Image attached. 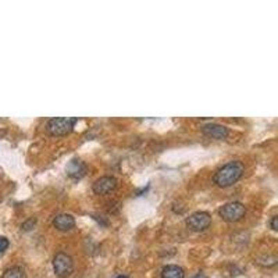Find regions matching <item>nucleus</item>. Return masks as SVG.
I'll list each match as a JSON object with an SVG mask.
<instances>
[{
	"label": "nucleus",
	"instance_id": "9b49d317",
	"mask_svg": "<svg viewBox=\"0 0 278 278\" xmlns=\"http://www.w3.org/2000/svg\"><path fill=\"white\" fill-rule=\"evenodd\" d=\"M0 278H27V273L22 267L14 266V267H10V269L6 270Z\"/></svg>",
	"mask_w": 278,
	"mask_h": 278
},
{
	"label": "nucleus",
	"instance_id": "1a4fd4ad",
	"mask_svg": "<svg viewBox=\"0 0 278 278\" xmlns=\"http://www.w3.org/2000/svg\"><path fill=\"white\" fill-rule=\"evenodd\" d=\"M53 225H55V228L58 231H70L75 227V219H74L71 214L61 213V214H57V216L55 217Z\"/></svg>",
	"mask_w": 278,
	"mask_h": 278
},
{
	"label": "nucleus",
	"instance_id": "4468645a",
	"mask_svg": "<svg viewBox=\"0 0 278 278\" xmlns=\"http://www.w3.org/2000/svg\"><path fill=\"white\" fill-rule=\"evenodd\" d=\"M277 216H273V219L270 221V227H271V230L273 231H277L278 227H277Z\"/></svg>",
	"mask_w": 278,
	"mask_h": 278
},
{
	"label": "nucleus",
	"instance_id": "6e6552de",
	"mask_svg": "<svg viewBox=\"0 0 278 278\" xmlns=\"http://www.w3.org/2000/svg\"><path fill=\"white\" fill-rule=\"evenodd\" d=\"M66 173L70 178L73 180H81L85 174H87V166L82 163L81 160L74 159L67 164L66 167Z\"/></svg>",
	"mask_w": 278,
	"mask_h": 278
},
{
	"label": "nucleus",
	"instance_id": "39448f33",
	"mask_svg": "<svg viewBox=\"0 0 278 278\" xmlns=\"http://www.w3.org/2000/svg\"><path fill=\"white\" fill-rule=\"evenodd\" d=\"M186 227L191 231H204L211 224V216L207 211H195L186 219Z\"/></svg>",
	"mask_w": 278,
	"mask_h": 278
},
{
	"label": "nucleus",
	"instance_id": "9d476101",
	"mask_svg": "<svg viewBox=\"0 0 278 278\" xmlns=\"http://www.w3.org/2000/svg\"><path fill=\"white\" fill-rule=\"evenodd\" d=\"M162 278H185V271L177 264H168L162 270Z\"/></svg>",
	"mask_w": 278,
	"mask_h": 278
},
{
	"label": "nucleus",
	"instance_id": "f257e3e1",
	"mask_svg": "<svg viewBox=\"0 0 278 278\" xmlns=\"http://www.w3.org/2000/svg\"><path fill=\"white\" fill-rule=\"evenodd\" d=\"M243 171H245V166L241 162H230L216 171L213 181L220 188H228L240 181L241 177L243 175Z\"/></svg>",
	"mask_w": 278,
	"mask_h": 278
},
{
	"label": "nucleus",
	"instance_id": "f03ea898",
	"mask_svg": "<svg viewBox=\"0 0 278 278\" xmlns=\"http://www.w3.org/2000/svg\"><path fill=\"white\" fill-rule=\"evenodd\" d=\"M78 118L73 117H55L50 118L46 124V131L53 136H64L70 134L74 130V125L77 124Z\"/></svg>",
	"mask_w": 278,
	"mask_h": 278
},
{
	"label": "nucleus",
	"instance_id": "423d86ee",
	"mask_svg": "<svg viewBox=\"0 0 278 278\" xmlns=\"http://www.w3.org/2000/svg\"><path fill=\"white\" fill-rule=\"evenodd\" d=\"M115 188H117V180H115L114 177H110V175L97 178L95 183H93V185H92V189H93L96 195L111 193Z\"/></svg>",
	"mask_w": 278,
	"mask_h": 278
},
{
	"label": "nucleus",
	"instance_id": "20e7f679",
	"mask_svg": "<svg viewBox=\"0 0 278 278\" xmlns=\"http://www.w3.org/2000/svg\"><path fill=\"white\" fill-rule=\"evenodd\" d=\"M53 270L55 274L60 278H67L73 274L74 271V261L73 258L64 253V252H58L57 255L53 259Z\"/></svg>",
	"mask_w": 278,
	"mask_h": 278
},
{
	"label": "nucleus",
	"instance_id": "0eeeda50",
	"mask_svg": "<svg viewBox=\"0 0 278 278\" xmlns=\"http://www.w3.org/2000/svg\"><path fill=\"white\" fill-rule=\"evenodd\" d=\"M202 131L203 134L210 136L213 139H219V141H222V139H227V136L230 135V131L225 125L216 124V123H209V124H204L202 127Z\"/></svg>",
	"mask_w": 278,
	"mask_h": 278
},
{
	"label": "nucleus",
	"instance_id": "7ed1b4c3",
	"mask_svg": "<svg viewBox=\"0 0 278 278\" xmlns=\"http://www.w3.org/2000/svg\"><path fill=\"white\" fill-rule=\"evenodd\" d=\"M220 217L227 222H237L246 214V207L241 202H228L219 210Z\"/></svg>",
	"mask_w": 278,
	"mask_h": 278
},
{
	"label": "nucleus",
	"instance_id": "f8f14e48",
	"mask_svg": "<svg viewBox=\"0 0 278 278\" xmlns=\"http://www.w3.org/2000/svg\"><path fill=\"white\" fill-rule=\"evenodd\" d=\"M10 242L7 238H4V237H0V253H3L4 250L9 248Z\"/></svg>",
	"mask_w": 278,
	"mask_h": 278
},
{
	"label": "nucleus",
	"instance_id": "dca6fc26",
	"mask_svg": "<svg viewBox=\"0 0 278 278\" xmlns=\"http://www.w3.org/2000/svg\"><path fill=\"white\" fill-rule=\"evenodd\" d=\"M117 278H128V277H127V276H118Z\"/></svg>",
	"mask_w": 278,
	"mask_h": 278
},
{
	"label": "nucleus",
	"instance_id": "ddd939ff",
	"mask_svg": "<svg viewBox=\"0 0 278 278\" xmlns=\"http://www.w3.org/2000/svg\"><path fill=\"white\" fill-rule=\"evenodd\" d=\"M35 221H37L35 219H29L28 221H25V222L22 224V227H21V228H22L24 231H29L31 228H34V225H35Z\"/></svg>",
	"mask_w": 278,
	"mask_h": 278
},
{
	"label": "nucleus",
	"instance_id": "2eb2a0df",
	"mask_svg": "<svg viewBox=\"0 0 278 278\" xmlns=\"http://www.w3.org/2000/svg\"><path fill=\"white\" fill-rule=\"evenodd\" d=\"M192 278H207L204 274H196V276H193Z\"/></svg>",
	"mask_w": 278,
	"mask_h": 278
}]
</instances>
